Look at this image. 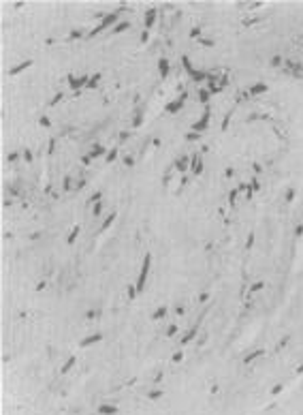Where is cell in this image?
<instances>
[{"label": "cell", "mask_w": 303, "mask_h": 415, "mask_svg": "<svg viewBox=\"0 0 303 415\" xmlns=\"http://www.w3.org/2000/svg\"><path fill=\"white\" fill-rule=\"evenodd\" d=\"M77 235H79V227H73V231H71V235H68V240H66V242H68V244H73L75 240H77Z\"/></svg>", "instance_id": "2e32d148"}, {"label": "cell", "mask_w": 303, "mask_h": 415, "mask_svg": "<svg viewBox=\"0 0 303 415\" xmlns=\"http://www.w3.org/2000/svg\"><path fill=\"white\" fill-rule=\"evenodd\" d=\"M115 159H118V148H111L109 152H107V156H105V160H107V163H113Z\"/></svg>", "instance_id": "5bb4252c"}, {"label": "cell", "mask_w": 303, "mask_h": 415, "mask_svg": "<svg viewBox=\"0 0 303 415\" xmlns=\"http://www.w3.org/2000/svg\"><path fill=\"white\" fill-rule=\"evenodd\" d=\"M126 28H130V22H120V24L113 28V34H120V32H124Z\"/></svg>", "instance_id": "4fadbf2b"}, {"label": "cell", "mask_w": 303, "mask_h": 415, "mask_svg": "<svg viewBox=\"0 0 303 415\" xmlns=\"http://www.w3.org/2000/svg\"><path fill=\"white\" fill-rule=\"evenodd\" d=\"M186 167H188V159H186V156H179V159L175 160V169L177 171H184Z\"/></svg>", "instance_id": "7c38bea8"}, {"label": "cell", "mask_w": 303, "mask_h": 415, "mask_svg": "<svg viewBox=\"0 0 303 415\" xmlns=\"http://www.w3.org/2000/svg\"><path fill=\"white\" fill-rule=\"evenodd\" d=\"M124 165H126V167H133V165H134V160H133V156H130V154H128V156H124Z\"/></svg>", "instance_id": "d4e9b609"}, {"label": "cell", "mask_w": 303, "mask_h": 415, "mask_svg": "<svg viewBox=\"0 0 303 415\" xmlns=\"http://www.w3.org/2000/svg\"><path fill=\"white\" fill-rule=\"evenodd\" d=\"M158 71H160L162 77L169 75V60H167V58H160V60H158Z\"/></svg>", "instance_id": "ba28073f"}, {"label": "cell", "mask_w": 303, "mask_h": 415, "mask_svg": "<svg viewBox=\"0 0 303 415\" xmlns=\"http://www.w3.org/2000/svg\"><path fill=\"white\" fill-rule=\"evenodd\" d=\"M182 357H184V351H177V353L173 355V362L177 364V362H182Z\"/></svg>", "instance_id": "83f0119b"}, {"label": "cell", "mask_w": 303, "mask_h": 415, "mask_svg": "<svg viewBox=\"0 0 303 415\" xmlns=\"http://www.w3.org/2000/svg\"><path fill=\"white\" fill-rule=\"evenodd\" d=\"M199 98H201V103H205L207 98H209V92H207V90H201V94H199Z\"/></svg>", "instance_id": "4316f807"}, {"label": "cell", "mask_w": 303, "mask_h": 415, "mask_svg": "<svg viewBox=\"0 0 303 415\" xmlns=\"http://www.w3.org/2000/svg\"><path fill=\"white\" fill-rule=\"evenodd\" d=\"M17 159H19V154H17V152H11V154H9V160H11V163H15Z\"/></svg>", "instance_id": "d6a6232c"}, {"label": "cell", "mask_w": 303, "mask_h": 415, "mask_svg": "<svg viewBox=\"0 0 303 415\" xmlns=\"http://www.w3.org/2000/svg\"><path fill=\"white\" fill-rule=\"evenodd\" d=\"M201 171H203V163L199 156H194V173H201Z\"/></svg>", "instance_id": "ac0fdd59"}, {"label": "cell", "mask_w": 303, "mask_h": 415, "mask_svg": "<svg viewBox=\"0 0 303 415\" xmlns=\"http://www.w3.org/2000/svg\"><path fill=\"white\" fill-rule=\"evenodd\" d=\"M115 216H118V214H115V212H111L109 216H107V218H105V223H103V225H100V231H105V229H109L111 225H113V220H115Z\"/></svg>", "instance_id": "30bf717a"}, {"label": "cell", "mask_w": 303, "mask_h": 415, "mask_svg": "<svg viewBox=\"0 0 303 415\" xmlns=\"http://www.w3.org/2000/svg\"><path fill=\"white\" fill-rule=\"evenodd\" d=\"M194 334H196V328H192V330H190L188 334H186V336H184V338H182V344H188V342L194 338Z\"/></svg>", "instance_id": "9a60e30c"}, {"label": "cell", "mask_w": 303, "mask_h": 415, "mask_svg": "<svg viewBox=\"0 0 303 415\" xmlns=\"http://www.w3.org/2000/svg\"><path fill=\"white\" fill-rule=\"evenodd\" d=\"M28 66H32V60H24V62H19L17 66H13L9 73H11V75H17V73H22L24 69H28Z\"/></svg>", "instance_id": "52a82bcc"}, {"label": "cell", "mask_w": 303, "mask_h": 415, "mask_svg": "<svg viewBox=\"0 0 303 415\" xmlns=\"http://www.w3.org/2000/svg\"><path fill=\"white\" fill-rule=\"evenodd\" d=\"M175 334H177V325H171L167 330V336H175Z\"/></svg>", "instance_id": "f1b7e54d"}, {"label": "cell", "mask_w": 303, "mask_h": 415, "mask_svg": "<svg viewBox=\"0 0 303 415\" xmlns=\"http://www.w3.org/2000/svg\"><path fill=\"white\" fill-rule=\"evenodd\" d=\"M100 212H103V203L98 201L96 206H94V210H92V214H94V216H100Z\"/></svg>", "instance_id": "603a6c76"}, {"label": "cell", "mask_w": 303, "mask_h": 415, "mask_svg": "<svg viewBox=\"0 0 303 415\" xmlns=\"http://www.w3.org/2000/svg\"><path fill=\"white\" fill-rule=\"evenodd\" d=\"M100 197H103V193H94V195L90 197V203H98V201H100Z\"/></svg>", "instance_id": "cb8c5ba5"}, {"label": "cell", "mask_w": 303, "mask_h": 415, "mask_svg": "<svg viewBox=\"0 0 303 415\" xmlns=\"http://www.w3.org/2000/svg\"><path fill=\"white\" fill-rule=\"evenodd\" d=\"M147 39H149V32L143 30V32H141V43H147Z\"/></svg>", "instance_id": "4dcf8cb0"}, {"label": "cell", "mask_w": 303, "mask_h": 415, "mask_svg": "<svg viewBox=\"0 0 303 415\" xmlns=\"http://www.w3.org/2000/svg\"><path fill=\"white\" fill-rule=\"evenodd\" d=\"M149 263H152V255L147 253L143 257V265H141V272H139V278H137V293H141L145 289V282H147V272H149Z\"/></svg>", "instance_id": "6da1fadb"}, {"label": "cell", "mask_w": 303, "mask_h": 415, "mask_svg": "<svg viewBox=\"0 0 303 415\" xmlns=\"http://www.w3.org/2000/svg\"><path fill=\"white\" fill-rule=\"evenodd\" d=\"M85 317H88V319H94V317H96V313H94V310H88V315H85Z\"/></svg>", "instance_id": "d590c367"}, {"label": "cell", "mask_w": 303, "mask_h": 415, "mask_svg": "<svg viewBox=\"0 0 303 415\" xmlns=\"http://www.w3.org/2000/svg\"><path fill=\"white\" fill-rule=\"evenodd\" d=\"M98 156H107V150H105V146H94V148H92L90 159H98Z\"/></svg>", "instance_id": "9c48e42d"}, {"label": "cell", "mask_w": 303, "mask_h": 415, "mask_svg": "<svg viewBox=\"0 0 303 415\" xmlns=\"http://www.w3.org/2000/svg\"><path fill=\"white\" fill-rule=\"evenodd\" d=\"M100 338H103V334H92V336H88V338H83V340L79 342V347H81V349H85V347H90V344L98 342Z\"/></svg>", "instance_id": "5b68a950"}, {"label": "cell", "mask_w": 303, "mask_h": 415, "mask_svg": "<svg viewBox=\"0 0 303 415\" xmlns=\"http://www.w3.org/2000/svg\"><path fill=\"white\" fill-rule=\"evenodd\" d=\"M160 394H162V391H152V394H149V398H160Z\"/></svg>", "instance_id": "8d00e7d4"}, {"label": "cell", "mask_w": 303, "mask_h": 415, "mask_svg": "<svg viewBox=\"0 0 303 415\" xmlns=\"http://www.w3.org/2000/svg\"><path fill=\"white\" fill-rule=\"evenodd\" d=\"M73 364H75V357H68V362H66V364L62 366V372H68V370L73 368Z\"/></svg>", "instance_id": "44dd1931"}, {"label": "cell", "mask_w": 303, "mask_h": 415, "mask_svg": "<svg viewBox=\"0 0 303 415\" xmlns=\"http://www.w3.org/2000/svg\"><path fill=\"white\" fill-rule=\"evenodd\" d=\"M156 15H158V11L154 9V7L145 13V30L149 28V26H154V22H156Z\"/></svg>", "instance_id": "8992f818"}, {"label": "cell", "mask_w": 303, "mask_h": 415, "mask_svg": "<svg viewBox=\"0 0 303 415\" xmlns=\"http://www.w3.org/2000/svg\"><path fill=\"white\" fill-rule=\"evenodd\" d=\"M128 295H130V300H133V297H137V287L128 285Z\"/></svg>", "instance_id": "484cf974"}, {"label": "cell", "mask_w": 303, "mask_h": 415, "mask_svg": "<svg viewBox=\"0 0 303 415\" xmlns=\"http://www.w3.org/2000/svg\"><path fill=\"white\" fill-rule=\"evenodd\" d=\"M167 315H169V310H167V306H160V308H156V313L152 315V319H154V321H158V319L167 317Z\"/></svg>", "instance_id": "8fae6325"}, {"label": "cell", "mask_w": 303, "mask_h": 415, "mask_svg": "<svg viewBox=\"0 0 303 415\" xmlns=\"http://www.w3.org/2000/svg\"><path fill=\"white\" fill-rule=\"evenodd\" d=\"M98 81H100V75H98V73L96 75H90V84H88V88H94Z\"/></svg>", "instance_id": "d6986e66"}, {"label": "cell", "mask_w": 303, "mask_h": 415, "mask_svg": "<svg viewBox=\"0 0 303 415\" xmlns=\"http://www.w3.org/2000/svg\"><path fill=\"white\" fill-rule=\"evenodd\" d=\"M60 98H62V92H58V94H56V97H53V101H51V105H56V103H58V101H60Z\"/></svg>", "instance_id": "836d02e7"}, {"label": "cell", "mask_w": 303, "mask_h": 415, "mask_svg": "<svg viewBox=\"0 0 303 415\" xmlns=\"http://www.w3.org/2000/svg\"><path fill=\"white\" fill-rule=\"evenodd\" d=\"M207 120H209V111H205V113H203V118H201V120H196V122L192 124V131H194V133H201V131L207 126Z\"/></svg>", "instance_id": "277c9868"}, {"label": "cell", "mask_w": 303, "mask_h": 415, "mask_svg": "<svg viewBox=\"0 0 303 415\" xmlns=\"http://www.w3.org/2000/svg\"><path fill=\"white\" fill-rule=\"evenodd\" d=\"M98 411H100V413H105V415H113V413H115V407H100Z\"/></svg>", "instance_id": "ffe728a7"}, {"label": "cell", "mask_w": 303, "mask_h": 415, "mask_svg": "<svg viewBox=\"0 0 303 415\" xmlns=\"http://www.w3.org/2000/svg\"><path fill=\"white\" fill-rule=\"evenodd\" d=\"M24 160H28V163L32 160V152H30V150H26V152H24Z\"/></svg>", "instance_id": "1f68e13d"}, {"label": "cell", "mask_w": 303, "mask_h": 415, "mask_svg": "<svg viewBox=\"0 0 303 415\" xmlns=\"http://www.w3.org/2000/svg\"><path fill=\"white\" fill-rule=\"evenodd\" d=\"M188 139H190V141H194V139H199V133H190V135H188Z\"/></svg>", "instance_id": "e575fe53"}, {"label": "cell", "mask_w": 303, "mask_h": 415, "mask_svg": "<svg viewBox=\"0 0 303 415\" xmlns=\"http://www.w3.org/2000/svg\"><path fill=\"white\" fill-rule=\"evenodd\" d=\"M184 101H186V94H182V97H177V98H175V101H171L169 105L164 107V109H167V113H177V111L182 109Z\"/></svg>", "instance_id": "3957f363"}, {"label": "cell", "mask_w": 303, "mask_h": 415, "mask_svg": "<svg viewBox=\"0 0 303 415\" xmlns=\"http://www.w3.org/2000/svg\"><path fill=\"white\" fill-rule=\"evenodd\" d=\"M190 75H192L194 81H201V79H205V75H207V73H203V71H192Z\"/></svg>", "instance_id": "e0dca14e"}, {"label": "cell", "mask_w": 303, "mask_h": 415, "mask_svg": "<svg viewBox=\"0 0 303 415\" xmlns=\"http://www.w3.org/2000/svg\"><path fill=\"white\" fill-rule=\"evenodd\" d=\"M182 62H184V66H186V71H188V73H192V64H190V60H188V56H184Z\"/></svg>", "instance_id": "7402d4cb"}, {"label": "cell", "mask_w": 303, "mask_h": 415, "mask_svg": "<svg viewBox=\"0 0 303 415\" xmlns=\"http://www.w3.org/2000/svg\"><path fill=\"white\" fill-rule=\"evenodd\" d=\"M118 15H120V13H118V11H113V13H109V15H105V17H103V22H100V24H98L96 28H92V30L88 32V39L96 37L98 32H103L105 28H109L111 24H115V22H118Z\"/></svg>", "instance_id": "7a4b0ae2"}, {"label": "cell", "mask_w": 303, "mask_h": 415, "mask_svg": "<svg viewBox=\"0 0 303 415\" xmlns=\"http://www.w3.org/2000/svg\"><path fill=\"white\" fill-rule=\"evenodd\" d=\"M38 124H41V126H49L51 122H49V118H47V116H43V118L38 120Z\"/></svg>", "instance_id": "f546056e"}]
</instances>
